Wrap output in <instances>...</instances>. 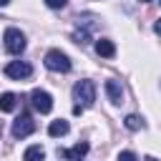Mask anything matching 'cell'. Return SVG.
Masks as SVG:
<instances>
[{"label":"cell","mask_w":161,"mask_h":161,"mask_svg":"<svg viewBox=\"0 0 161 161\" xmlns=\"http://www.w3.org/2000/svg\"><path fill=\"white\" fill-rule=\"evenodd\" d=\"M65 3H68V0H45V5H48V8H53V10L65 8Z\"/></svg>","instance_id":"16"},{"label":"cell","mask_w":161,"mask_h":161,"mask_svg":"<svg viewBox=\"0 0 161 161\" xmlns=\"http://www.w3.org/2000/svg\"><path fill=\"white\" fill-rule=\"evenodd\" d=\"M45 68L53 73H68L70 70V58L63 50H48L45 53Z\"/></svg>","instance_id":"2"},{"label":"cell","mask_w":161,"mask_h":161,"mask_svg":"<svg viewBox=\"0 0 161 161\" xmlns=\"http://www.w3.org/2000/svg\"><path fill=\"white\" fill-rule=\"evenodd\" d=\"M43 158H45L43 146H28L25 153H23V161H43Z\"/></svg>","instance_id":"12"},{"label":"cell","mask_w":161,"mask_h":161,"mask_svg":"<svg viewBox=\"0 0 161 161\" xmlns=\"http://www.w3.org/2000/svg\"><path fill=\"white\" fill-rule=\"evenodd\" d=\"M73 101L80 108H91L93 101H96V86H93V80H78L73 86Z\"/></svg>","instance_id":"1"},{"label":"cell","mask_w":161,"mask_h":161,"mask_svg":"<svg viewBox=\"0 0 161 161\" xmlns=\"http://www.w3.org/2000/svg\"><path fill=\"white\" fill-rule=\"evenodd\" d=\"M73 40H75L78 45H86V43H91V33H88V28H83V30L78 28V30L73 33Z\"/></svg>","instance_id":"14"},{"label":"cell","mask_w":161,"mask_h":161,"mask_svg":"<svg viewBox=\"0 0 161 161\" xmlns=\"http://www.w3.org/2000/svg\"><path fill=\"white\" fill-rule=\"evenodd\" d=\"M153 30H156V35H161V18L153 23Z\"/></svg>","instance_id":"17"},{"label":"cell","mask_w":161,"mask_h":161,"mask_svg":"<svg viewBox=\"0 0 161 161\" xmlns=\"http://www.w3.org/2000/svg\"><path fill=\"white\" fill-rule=\"evenodd\" d=\"M146 161H156V158H151V156H148V158H146Z\"/></svg>","instance_id":"19"},{"label":"cell","mask_w":161,"mask_h":161,"mask_svg":"<svg viewBox=\"0 0 161 161\" xmlns=\"http://www.w3.org/2000/svg\"><path fill=\"white\" fill-rule=\"evenodd\" d=\"M8 3H10V0H0V8H5V5H8Z\"/></svg>","instance_id":"18"},{"label":"cell","mask_w":161,"mask_h":161,"mask_svg":"<svg viewBox=\"0 0 161 161\" xmlns=\"http://www.w3.org/2000/svg\"><path fill=\"white\" fill-rule=\"evenodd\" d=\"M88 143L86 141H78L73 148H58V156H63V158H68V161H83V156L88 153Z\"/></svg>","instance_id":"7"},{"label":"cell","mask_w":161,"mask_h":161,"mask_svg":"<svg viewBox=\"0 0 161 161\" xmlns=\"http://www.w3.org/2000/svg\"><path fill=\"white\" fill-rule=\"evenodd\" d=\"M158 3H161V0H158Z\"/></svg>","instance_id":"21"},{"label":"cell","mask_w":161,"mask_h":161,"mask_svg":"<svg viewBox=\"0 0 161 161\" xmlns=\"http://www.w3.org/2000/svg\"><path fill=\"white\" fill-rule=\"evenodd\" d=\"M118 161H138V158H136L133 151H121V153H118Z\"/></svg>","instance_id":"15"},{"label":"cell","mask_w":161,"mask_h":161,"mask_svg":"<svg viewBox=\"0 0 161 161\" xmlns=\"http://www.w3.org/2000/svg\"><path fill=\"white\" fill-rule=\"evenodd\" d=\"M3 40H5V50H8L10 55H20V53L25 50V35H23L18 28H8L5 35H3Z\"/></svg>","instance_id":"3"},{"label":"cell","mask_w":161,"mask_h":161,"mask_svg":"<svg viewBox=\"0 0 161 161\" xmlns=\"http://www.w3.org/2000/svg\"><path fill=\"white\" fill-rule=\"evenodd\" d=\"M30 103H33V108L38 113H50L53 111V96L48 91H43V88H35L30 93Z\"/></svg>","instance_id":"4"},{"label":"cell","mask_w":161,"mask_h":161,"mask_svg":"<svg viewBox=\"0 0 161 161\" xmlns=\"http://www.w3.org/2000/svg\"><path fill=\"white\" fill-rule=\"evenodd\" d=\"M15 106H18V96L15 93H3L0 96V111L3 113H13Z\"/></svg>","instance_id":"11"},{"label":"cell","mask_w":161,"mask_h":161,"mask_svg":"<svg viewBox=\"0 0 161 161\" xmlns=\"http://www.w3.org/2000/svg\"><path fill=\"white\" fill-rule=\"evenodd\" d=\"M141 3H151V0H141Z\"/></svg>","instance_id":"20"},{"label":"cell","mask_w":161,"mask_h":161,"mask_svg":"<svg viewBox=\"0 0 161 161\" xmlns=\"http://www.w3.org/2000/svg\"><path fill=\"white\" fill-rule=\"evenodd\" d=\"M30 73H33V65H30V63H25V60H10V63L5 65V75H8V78H13V80L30 78Z\"/></svg>","instance_id":"6"},{"label":"cell","mask_w":161,"mask_h":161,"mask_svg":"<svg viewBox=\"0 0 161 161\" xmlns=\"http://www.w3.org/2000/svg\"><path fill=\"white\" fill-rule=\"evenodd\" d=\"M123 123H126V128H128V131H138V128H143V126H146V123H143V118H141V116H136V113L126 116V121H123Z\"/></svg>","instance_id":"13"},{"label":"cell","mask_w":161,"mask_h":161,"mask_svg":"<svg viewBox=\"0 0 161 161\" xmlns=\"http://www.w3.org/2000/svg\"><path fill=\"white\" fill-rule=\"evenodd\" d=\"M33 131H35V121H33L30 113H20V116L13 121V136H15V138H25V136H30Z\"/></svg>","instance_id":"5"},{"label":"cell","mask_w":161,"mask_h":161,"mask_svg":"<svg viewBox=\"0 0 161 161\" xmlns=\"http://www.w3.org/2000/svg\"><path fill=\"white\" fill-rule=\"evenodd\" d=\"M68 121H63V118H58V121H50V126H48V133L53 136V138H58V136H65L68 133Z\"/></svg>","instance_id":"10"},{"label":"cell","mask_w":161,"mask_h":161,"mask_svg":"<svg viewBox=\"0 0 161 161\" xmlns=\"http://www.w3.org/2000/svg\"><path fill=\"white\" fill-rule=\"evenodd\" d=\"M106 93H108V101H111V103H116V106L123 101V88H121V83H118V80H113V78H111V80H106Z\"/></svg>","instance_id":"8"},{"label":"cell","mask_w":161,"mask_h":161,"mask_svg":"<svg viewBox=\"0 0 161 161\" xmlns=\"http://www.w3.org/2000/svg\"><path fill=\"white\" fill-rule=\"evenodd\" d=\"M96 53H98L101 58H113V55H116V45H113V40L101 38V40L96 43Z\"/></svg>","instance_id":"9"}]
</instances>
